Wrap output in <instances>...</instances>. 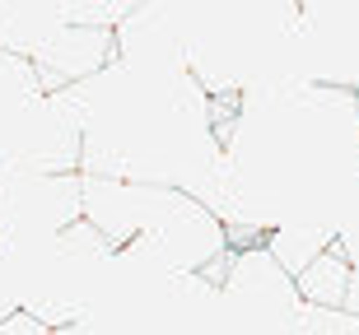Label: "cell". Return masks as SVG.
<instances>
[{
  "label": "cell",
  "mask_w": 359,
  "mask_h": 335,
  "mask_svg": "<svg viewBox=\"0 0 359 335\" xmlns=\"http://www.w3.org/2000/svg\"><path fill=\"white\" fill-rule=\"evenodd\" d=\"M294 280H299L304 303H318V308H346L350 280H355V261H350V252L341 247V238H336L332 247L313 256Z\"/></svg>",
  "instance_id": "1"
},
{
  "label": "cell",
  "mask_w": 359,
  "mask_h": 335,
  "mask_svg": "<svg viewBox=\"0 0 359 335\" xmlns=\"http://www.w3.org/2000/svg\"><path fill=\"white\" fill-rule=\"evenodd\" d=\"M346 308L359 312V270H355V280H350V298H346Z\"/></svg>",
  "instance_id": "2"
}]
</instances>
